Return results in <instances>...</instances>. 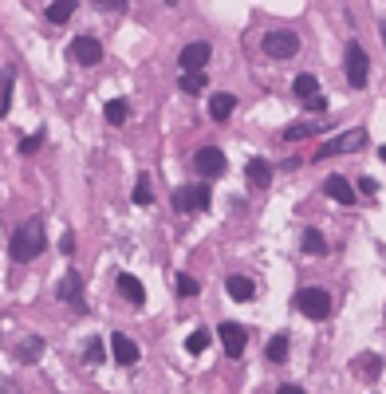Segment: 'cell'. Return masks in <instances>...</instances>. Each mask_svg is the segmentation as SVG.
<instances>
[{"label": "cell", "instance_id": "1", "mask_svg": "<svg viewBox=\"0 0 386 394\" xmlns=\"http://www.w3.org/2000/svg\"><path fill=\"white\" fill-rule=\"evenodd\" d=\"M44 245H48L44 225H40V221H24V225L12 233V245H8V252H12V260L28 264V260H36L40 252H44Z\"/></svg>", "mask_w": 386, "mask_h": 394}, {"label": "cell", "instance_id": "2", "mask_svg": "<svg viewBox=\"0 0 386 394\" xmlns=\"http://www.w3.org/2000/svg\"><path fill=\"white\" fill-rule=\"evenodd\" d=\"M209 185L205 182H197V185H178L174 189V209L178 213H201L209 209Z\"/></svg>", "mask_w": 386, "mask_h": 394}, {"label": "cell", "instance_id": "3", "mask_svg": "<svg viewBox=\"0 0 386 394\" xmlns=\"http://www.w3.org/2000/svg\"><path fill=\"white\" fill-rule=\"evenodd\" d=\"M296 308H300L308 320H327V316H331V292H324V288H303V292L296 296Z\"/></svg>", "mask_w": 386, "mask_h": 394}, {"label": "cell", "instance_id": "4", "mask_svg": "<svg viewBox=\"0 0 386 394\" xmlns=\"http://www.w3.org/2000/svg\"><path fill=\"white\" fill-rule=\"evenodd\" d=\"M260 48H265V55L268 60H292L296 51H300V36L296 32H268L265 40H260Z\"/></svg>", "mask_w": 386, "mask_h": 394}, {"label": "cell", "instance_id": "5", "mask_svg": "<svg viewBox=\"0 0 386 394\" xmlns=\"http://www.w3.org/2000/svg\"><path fill=\"white\" fill-rule=\"evenodd\" d=\"M367 146V130H347V135H339V138H327L324 146L315 150V158H331V154H351V150H362Z\"/></svg>", "mask_w": 386, "mask_h": 394}, {"label": "cell", "instance_id": "6", "mask_svg": "<svg viewBox=\"0 0 386 394\" xmlns=\"http://www.w3.org/2000/svg\"><path fill=\"white\" fill-rule=\"evenodd\" d=\"M367 75H371V60H367L362 44H347V79H351V87H367Z\"/></svg>", "mask_w": 386, "mask_h": 394}, {"label": "cell", "instance_id": "7", "mask_svg": "<svg viewBox=\"0 0 386 394\" xmlns=\"http://www.w3.org/2000/svg\"><path fill=\"white\" fill-rule=\"evenodd\" d=\"M193 170L201 173V178H221L225 173V154L217 146H201L193 154Z\"/></svg>", "mask_w": 386, "mask_h": 394}, {"label": "cell", "instance_id": "8", "mask_svg": "<svg viewBox=\"0 0 386 394\" xmlns=\"http://www.w3.org/2000/svg\"><path fill=\"white\" fill-rule=\"evenodd\" d=\"M60 300H67V304H72L75 311H87V300H83V276H79V272L75 268H67V276H63L60 280Z\"/></svg>", "mask_w": 386, "mask_h": 394}, {"label": "cell", "instance_id": "9", "mask_svg": "<svg viewBox=\"0 0 386 394\" xmlns=\"http://www.w3.org/2000/svg\"><path fill=\"white\" fill-rule=\"evenodd\" d=\"M209 55H213V51H209L205 40H193V44H185V48H181L178 63H181V71H201V67L209 63Z\"/></svg>", "mask_w": 386, "mask_h": 394}, {"label": "cell", "instance_id": "10", "mask_svg": "<svg viewBox=\"0 0 386 394\" xmlns=\"http://www.w3.org/2000/svg\"><path fill=\"white\" fill-rule=\"evenodd\" d=\"M72 60L83 63V67H95L99 60H103V44H99L95 36H79L72 40Z\"/></svg>", "mask_w": 386, "mask_h": 394}, {"label": "cell", "instance_id": "11", "mask_svg": "<svg viewBox=\"0 0 386 394\" xmlns=\"http://www.w3.org/2000/svg\"><path fill=\"white\" fill-rule=\"evenodd\" d=\"M244 343H249V332L241 323H221V347L229 359H241L244 355Z\"/></svg>", "mask_w": 386, "mask_h": 394}, {"label": "cell", "instance_id": "12", "mask_svg": "<svg viewBox=\"0 0 386 394\" xmlns=\"http://www.w3.org/2000/svg\"><path fill=\"white\" fill-rule=\"evenodd\" d=\"M324 194L331 197V201H339V205H355V185H351L347 178H339V173H331L324 182Z\"/></svg>", "mask_w": 386, "mask_h": 394}, {"label": "cell", "instance_id": "13", "mask_svg": "<svg viewBox=\"0 0 386 394\" xmlns=\"http://www.w3.org/2000/svg\"><path fill=\"white\" fill-rule=\"evenodd\" d=\"M110 351H115V359H119L122 367H134L138 359H142V351H138V343L134 339H126V335H110Z\"/></svg>", "mask_w": 386, "mask_h": 394}, {"label": "cell", "instance_id": "14", "mask_svg": "<svg viewBox=\"0 0 386 394\" xmlns=\"http://www.w3.org/2000/svg\"><path fill=\"white\" fill-rule=\"evenodd\" d=\"M119 292L131 300L134 308H142V304H146V288H142V280H138V276H131V272H122V276H119Z\"/></svg>", "mask_w": 386, "mask_h": 394}, {"label": "cell", "instance_id": "15", "mask_svg": "<svg viewBox=\"0 0 386 394\" xmlns=\"http://www.w3.org/2000/svg\"><path fill=\"white\" fill-rule=\"evenodd\" d=\"M244 173H249V185H253V189H268V185H272V166H268L265 158H253Z\"/></svg>", "mask_w": 386, "mask_h": 394}, {"label": "cell", "instance_id": "16", "mask_svg": "<svg viewBox=\"0 0 386 394\" xmlns=\"http://www.w3.org/2000/svg\"><path fill=\"white\" fill-rule=\"evenodd\" d=\"M233 107H237V98L221 91V95H213V98H209V119H213V123H225V119L233 114Z\"/></svg>", "mask_w": 386, "mask_h": 394}, {"label": "cell", "instance_id": "17", "mask_svg": "<svg viewBox=\"0 0 386 394\" xmlns=\"http://www.w3.org/2000/svg\"><path fill=\"white\" fill-rule=\"evenodd\" d=\"M225 288H229V296H233V300H241V304L256 296V284L249 280V276H229V280H225Z\"/></svg>", "mask_w": 386, "mask_h": 394}, {"label": "cell", "instance_id": "18", "mask_svg": "<svg viewBox=\"0 0 386 394\" xmlns=\"http://www.w3.org/2000/svg\"><path fill=\"white\" fill-rule=\"evenodd\" d=\"M75 16V0H51L48 4V20L51 24H67Z\"/></svg>", "mask_w": 386, "mask_h": 394}, {"label": "cell", "instance_id": "19", "mask_svg": "<svg viewBox=\"0 0 386 394\" xmlns=\"http://www.w3.org/2000/svg\"><path fill=\"white\" fill-rule=\"evenodd\" d=\"M355 370H359V375H367V379H378V375H383V359L374 355V351H367V355L355 363Z\"/></svg>", "mask_w": 386, "mask_h": 394}, {"label": "cell", "instance_id": "20", "mask_svg": "<svg viewBox=\"0 0 386 394\" xmlns=\"http://www.w3.org/2000/svg\"><path fill=\"white\" fill-rule=\"evenodd\" d=\"M265 355L272 359V363H284V359H288V335H272L268 347H265Z\"/></svg>", "mask_w": 386, "mask_h": 394}, {"label": "cell", "instance_id": "21", "mask_svg": "<svg viewBox=\"0 0 386 394\" xmlns=\"http://www.w3.org/2000/svg\"><path fill=\"white\" fill-rule=\"evenodd\" d=\"M292 91H296V98H312V95H319V83H315V75H296Z\"/></svg>", "mask_w": 386, "mask_h": 394}, {"label": "cell", "instance_id": "22", "mask_svg": "<svg viewBox=\"0 0 386 394\" xmlns=\"http://www.w3.org/2000/svg\"><path fill=\"white\" fill-rule=\"evenodd\" d=\"M178 87L185 91V95H197V91H205V71H185Z\"/></svg>", "mask_w": 386, "mask_h": 394}, {"label": "cell", "instance_id": "23", "mask_svg": "<svg viewBox=\"0 0 386 394\" xmlns=\"http://www.w3.org/2000/svg\"><path fill=\"white\" fill-rule=\"evenodd\" d=\"M303 252H327V241H324V233L319 229H303Z\"/></svg>", "mask_w": 386, "mask_h": 394}, {"label": "cell", "instance_id": "24", "mask_svg": "<svg viewBox=\"0 0 386 394\" xmlns=\"http://www.w3.org/2000/svg\"><path fill=\"white\" fill-rule=\"evenodd\" d=\"M103 114H107V123H110V126H122V123H126V98H110Z\"/></svg>", "mask_w": 386, "mask_h": 394}, {"label": "cell", "instance_id": "25", "mask_svg": "<svg viewBox=\"0 0 386 394\" xmlns=\"http://www.w3.org/2000/svg\"><path fill=\"white\" fill-rule=\"evenodd\" d=\"M308 135H319V126H315V123H292V126H284V138H288V142H300V138H308Z\"/></svg>", "mask_w": 386, "mask_h": 394}, {"label": "cell", "instance_id": "26", "mask_svg": "<svg viewBox=\"0 0 386 394\" xmlns=\"http://www.w3.org/2000/svg\"><path fill=\"white\" fill-rule=\"evenodd\" d=\"M40 351H44V339H40V335L24 339V343H20V363H32V359H40Z\"/></svg>", "mask_w": 386, "mask_h": 394}, {"label": "cell", "instance_id": "27", "mask_svg": "<svg viewBox=\"0 0 386 394\" xmlns=\"http://www.w3.org/2000/svg\"><path fill=\"white\" fill-rule=\"evenodd\" d=\"M150 201H154V194H150V178L138 173V182H134V205H150Z\"/></svg>", "mask_w": 386, "mask_h": 394}, {"label": "cell", "instance_id": "28", "mask_svg": "<svg viewBox=\"0 0 386 394\" xmlns=\"http://www.w3.org/2000/svg\"><path fill=\"white\" fill-rule=\"evenodd\" d=\"M205 347H209V332H193L190 339H185V351H190V355H201Z\"/></svg>", "mask_w": 386, "mask_h": 394}, {"label": "cell", "instance_id": "29", "mask_svg": "<svg viewBox=\"0 0 386 394\" xmlns=\"http://www.w3.org/2000/svg\"><path fill=\"white\" fill-rule=\"evenodd\" d=\"M12 83H16V75H12V71H4V98H0V114L12 111Z\"/></svg>", "mask_w": 386, "mask_h": 394}, {"label": "cell", "instance_id": "30", "mask_svg": "<svg viewBox=\"0 0 386 394\" xmlns=\"http://www.w3.org/2000/svg\"><path fill=\"white\" fill-rule=\"evenodd\" d=\"M197 292H201V284L193 276H178V296H197Z\"/></svg>", "mask_w": 386, "mask_h": 394}, {"label": "cell", "instance_id": "31", "mask_svg": "<svg viewBox=\"0 0 386 394\" xmlns=\"http://www.w3.org/2000/svg\"><path fill=\"white\" fill-rule=\"evenodd\" d=\"M40 146H44V135H32V138H24V142H20V154H36Z\"/></svg>", "mask_w": 386, "mask_h": 394}, {"label": "cell", "instance_id": "32", "mask_svg": "<svg viewBox=\"0 0 386 394\" xmlns=\"http://www.w3.org/2000/svg\"><path fill=\"white\" fill-rule=\"evenodd\" d=\"M99 359H103V343L91 339V343H87V363H99Z\"/></svg>", "mask_w": 386, "mask_h": 394}, {"label": "cell", "instance_id": "33", "mask_svg": "<svg viewBox=\"0 0 386 394\" xmlns=\"http://www.w3.org/2000/svg\"><path fill=\"white\" fill-rule=\"evenodd\" d=\"M95 4H99V8H110V12H122L131 0H95Z\"/></svg>", "mask_w": 386, "mask_h": 394}, {"label": "cell", "instance_id": "34", "mask_svg": "<svg viewBox=\"0 0 386 394\" xmlns=\"http://www.w3.org/2000/svg\"><path fill=\"white\" fill-rule=\"evenodd\" d=\"M324 107H327L324 95H312V98H308V111H324Z\"/></svg>", "mask_w": 386, "mask_h": 394}, {"label": "cell", "instance_id": "35", "mask_svg": "<svg viewBox=\"0 0 386 394\" xmlns=\"http://www.w3.org/2000/svg\"><path fill=\"white\" fill-rule=\"evenodd\" d=\"M374 189H378V182H374V178H362V182H359V194H374Z\"/></svg>", "mask_w": 386, "mask_h": 394}, {"label": "cell", "instance_id": "36", "mask_svg": "<svg viewBox=\"0 0 386 394\" xmlns=\"http://www.w3.org/2000/svg\"><path fill=\"white\" fill-rule=\"evenodd\" d=\"M276 394H303V386H296V382H284Z\"/></svg>", "mask_w": 386, "mask_h": 394}, {"label": "cell", "instance_id": "37", "mask_svg": "<svg viewBox=\"0 0 386 394\" xmlns=\"http://www.w3.org/2000/svg\"><path fill=\"white\" fill-rule=\"evenodd\" d=\"M378 158H383V162H386V146H383V150H378Z\"/></svg>", "mask_w": 386, "mask_h": 394}, {"label": "cell", "instance_id": "38", "mask_svg": "<svg viewBox=\"0 0 386 394\" xmlns=\"http://www.w3.org/2000/svg\"><path fill=\"white\" fill-rule=\"evenodd\" d=\"M383 44H386V24H383Z\"/></svg>", "mask_w": 386, "mask_h": 394}]
</instances>
